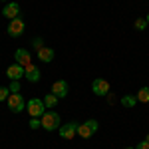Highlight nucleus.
I'll list each match as a JSON object with an SVG mask.
<instances>
[{
  "label": "nucleus",
  "instance_id": "nucleus-10",
  "mask_svg": "<svg viewBox=\"0 0 149 149\" xmlns=\"http://www.w3.org/2000/svg\"><path fill=\"white\" fill-rule=\"evenodd\" d=\"M24 78L28 81H32V84H36V81L42 78V74H40V70H38L36 64H28V66L24 68Z\"/></svg>",
  "mask_w": 149,
  "mask_h": 149
},
{
  "label": "nucleus",
  "instance_id": "nucleus-18",
  "mask_svg": "<svg viewBox=\"0 0 149 149\" xmlns=\"http://www.w3.org/2000/svg\"><path fill=\"white\" fill-rule=\"evenodd\" d=\"M8 90H10V93H20V81H12Z\"/></svg>",
  "mask_w": 149,
  "mask_h": 149
},
{
  "label": "nucleus",
  "instance_id": "nucleus-21",
  "mask_svg": "<svg viewBox=\"0 0 149 149\" xmlns=\"http://www.w3.org/2000/svg\"><path fill=\"white\" fill-rule=\"evenodd\" d=\"M32 46H34V50L38 52L40 48H44V40H42V38H34V42H32Z\"/></svg>",
  "mask_w": 149,
  "mask_h": 149
},
{
  "label": "nucleus",
  "instance_id": "nucleus-20",
  "mask_svg": "<svg viewBox=\"0 0 149 149\" xmlns=\"http://www.w3.org/2000/svg\"><path fill=\"white\" fill-rule=\"evenodd\" d=\"M8 95H10V90L8 88H0V102H6Z\"/></svg>",
  "mask_w": 149,
  "mask_h": 149
},
{
  "label": "nucleus",
  "instance_id": "nucleus-6",
  "mask_svg": "<svg viewBox=\"0 0 149 149\" xmlns=\"http://www.w3.org/2000/svg\"><path fill=\"white\" fill-rule=\"evenodd\" d=\"M78 121H70V123H64V125H60V137L62 139H74V135L78 133Z\"/></svg>",
  "mask_w": 149,
  "mask_h": 149
},
{
  "label": "nucleus",
  "instance_id": "nucleus-24",
  "mask_svg": "<svg viewBox=\"0 0 149 149\" xmlns=\"http://www.w3.org/2000/svg\"><path fill=\"white\" fill-rule=\"evenodd\" d=\"M125 149H133V147H125Z\"/></svg>",
  "mask_w": 149,
  "mask_h": 149
},
{
  "label": "nucleus",
  "instance_id": "nucleus-7",
  "mask_svg": "<svg viewBox=\"0 0 149 149\" xmlns=\"http://www.w3.org/2000/svg\"><path fill=\"white\" fill-rule=\"evenodd\" d=\"M92 92L95 93V95H100V97L107 95V93H109V81H107V80H102V78L93 80V84H92Z\"/></svg>",
  "mask_w": 149,
  "mask_h": 149
},
{
  "label": "nucleus",
  "instance_id": "nucleus-19",
  "mask_svg": "<svg viewBox=\"0 0 149 149\" xmlns=\"http://www.w3.org/2000/svg\"><path fill=\"white\" fill-rule=\"evenodd\" d=\"M38 127H42L40 117H32V119H30V129H38Z\"/></svg>",
  "mask_w": 149,
  "mask_h": 149
},
{
  "label": "nucleus",
  "instance_id": "nucleus-23",
  "mask_svg": "<svg viewBox=\"0 0 149 149\" xmlns=\"http://www.w3.org/2000/svg\"><path fill=\"white\" fill-rule=\"evenodd\" d=\"M145 20H147V24H149V14H147V16H145Z\"/></svg>",
  "mask_w": 149,
  "mask_h": 149
},
{
  "label": "nucleus",
  "instance_id": "nucleus-11",
  "mask_svg": "<svg viewBox=\"0 0 149 149\" xmlns=\"http://www.w3.org/2000/svg\"><path fill=\"white\" fill-rule=\"evenodd\" d=\"M6 76L10 78V81H18L24 76V66H20V64H10L6 68Z\"/></svg>",
  "mask_w": 149,
  "mask_h": 149
},
{
  "label": "nucleus",
  "instance_id": "nucleus-3",
  "mask_svg": "<svg viewBox=\"0 0 149 149\" xmlns=\"http://www.w3.org/2000/svg\"><path fill=\"white\" fill-rule=\"evenodd\" d=\"M6 103H8V109H10L12 113H22L24 109H26V103L28 102L22 97V93H10Z\"/></svg>",
  "mask_w": 149,
  "mask_h": 149
},
{
  "label": "nucleus",
  "instance_id": "nucleus-1",
  "mask_svg": "<svg viewBox=\"0 0 149 149\" xmlns=\"http://www.w3.org/2000/svg\"><path fill=\"white\" fill-rule=\"evenodd\" d=\"M42 121V127L46 131H54V129H60V115L54 111V109H46V113L40 117Z\"/></svg>",
  "mask_w": 149,
  "mask_h": 149
},
{
  "label": "nucleus",
  "instance_id": "nucleus-4",
  "mask_svg": "<svg viewBox=\"0 0 149 149\" xmlns=\"http://www.w3.org/2000/svg\"><path fill=\"white\" fill-rule=\"evenodd\" d=\"M97 127L100 125H97L95 119H88L86 123H80V125H78V135L84 137V139H88V137H92L93 133L97 131Z\"/></svg>",
  "mask_w": 149,
  "mask_h": 149
},
{
  "label": "nucleus",
  "instance_id": "nucleus-9",
  "mask_svg": "<svg viewBox=\"0 0 149 149\" xmlns=\"http://www.w3.org/2000/svg\"><path fill=\"white\" fill-rule=\"evenodd\" d=\"M70 92V86L66 80H56L54 84H52V93L54 95H58V97H66Z\"/></svg>",
  "mask_w": 149,
  "mask_h": 149
},
{
  "label": "nucleus",
  "instance_id": "nucleus-17",
  "mask_svg": "<svg viewBox=\"0 0 149 149\" xmlns=\"http://www.w3.org/2000/svg\"><path fill=\"white\" fill-rule=\"evenodd\" d=\"M147 26H149V24H147L145 18H137V20H135V30H139V32H143Z\"/></svg>",
  "mask_w": 149,
  "mask_h": 149
},
{
  "label": "nucleus",
  "instance_id": "nucleus-8",
  "mask_svg": "<svg viewBox=\"0 0 149 149\" xmlns=\"http://www.w3.org/2000/svg\"><path fill=\"white\" fill-rule=\"evenodd\" d=\"M2 16L8 18V20L18 18V16H20V6H18V2H6V6L2 8Z\"/></svg>",
  "mask_w": 149,
  "mask_h": 149
},
{
  "label": "nucleus",
  "instance_id": "nucleus-25",
  "mask_svg": "<svg viewBox=\"0 0 149 149\" xmlns=\"http://www.w3.org/2000/svg\"><path fill=\"white\" fill-rule=\"evenodd\" d=\"M4 2H8V0H4Z\"/></svg>",
  "mask_w": 149,
  "mask_h": 149
},
{
  "label": "nucleus",
  "instance_id": "nucleus-14",
  "mask_svg": "<svg viewBox=\"0 0 149 149\" xmlns=\"http://www.w3.org/2000/svg\"><path fill=\"white\" fill-rule=\"evenodd\" d=\"M135 97H137V102H141V103H149V88H147V86L141 88Z\"/></svg>",
  "mask_w": 149,
  "mask_h": 149
},
{
  "label": "nucleus",
  "instance_id": "nucleus-5",
  "mask_svg": "<svg viewBox=\"0 0 149 149\" xmlns=\"http://www.w3.org/2000/svg\"><path fill=\"white\" fill-rule=\"evenodd\" d=\"M6 32H8L10 38H18V36H22V32H24V20L20 18V16L14 18V20H10L8 28H6Z\"/></svg>",
  "mask_w": 149,
  "mask_h": 149
},
{
  "label": "nucleus",
  "instance_id": "nucleus-16",
  "mask_svg": "<svg viewBox=\"0 0 149 149\" xmlns=\"http://www.w3.org/2000/svg\"><path fill=\"white\" fill-rule=\"evenodd\" d=\"M135 103H137V97L135 95H123L121 97V105L123 107H133Z\"/></svg>",
  "mask_w": 149,
  "mask_h": 149
},
{
  "label": "nucleus",
  "instance_id": "nucleus-2",
  "mask_svg": "<svg viewBox=\"0 0 149 149\" xmlns=\"http://www.w3.org/2000/svg\"><path fill=\"white\" fill-rule=\"evenodd\" d=\"M46 103L44 100H40V97H32L30 102L26 103V111L32 115V117H42V115L46 113Z\"/></svg>",
  "mask_w": 149,
  "mask_h": 149
},
{
  "label": "nucleus",
  "instance_id": "nucleus-22",
  "mask_svg": "<svg viewBox=\"0 0 149 149\" xmlns=\"http://www.w3.org/2000/svg\"><path fill=\"white\" fill-rule=\"evenodd\" d=\"M135 149H149V141H141V143H137Z\"/></svg>",
  "mask_w": 149,
  "mask_h": 149
},
{
  "label": "nucleus",
  "instance_id": "nucleus-12",
  "mask_svg": "<svg viewBox=\"0 0 149 149\" xmlns=\"http://www.w3.org/2000/svg\"><path fill=\"white\" fill-rule=\"evenodd\" d=\"M14 60H16V64H20V66H24V68H26L28 64H32V56H30V52L24 50V48H18V50H16Z\"/></svg>",
  "mask_w": 149,
  "mask_h": 149
},
{
  "label": "nucleus",
  "instance_id": "nucleus-15",
  "mask_svg": "<svg viewBox=\"0 0 149 149\" xmlns=\"http://www.w3.org/2000/svg\"><path fill=\"white\" fill-rule=\"evenodd\" d=\"M58 95H54V93H48L46 97H44V103H46V107L48 109H52V107H56V103H58Z\"/></svg>",
  "mask_w": 149,
  "mask_h": 149
},
{
  "label": "nucleus",
  "instance_id": "nucleus-13",
  "mask_svg": "<svg viewBox=\"0 0 149 149\" xmlns=\"http://www.w3.org/2000/svg\"><path fill=\"white\" fill-rule=\"evenodd\" d=\"M54 56H56V52H54V48H50V46H44L38 50V60L44 62V64H50L54 60Z\"/></svg>",
  "mask_w": 149,
  "mask_h": 149
}]
</instances>
